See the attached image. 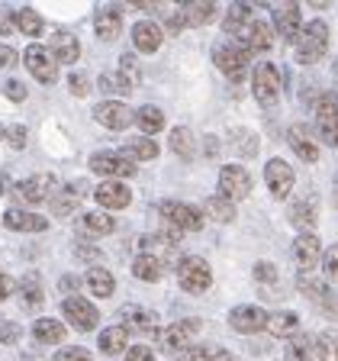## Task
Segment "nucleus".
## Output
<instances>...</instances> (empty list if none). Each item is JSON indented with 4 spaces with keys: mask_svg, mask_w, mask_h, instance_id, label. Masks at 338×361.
Returning <instances> with one entry per match:
<instances>
[{
    "mask_svg": "<svg viewBox=\"0 0 338 361\" xmlns=\"http://www.w3.org/2000/svg\"><path fill=\"white\" fill-rule=\"evenodd\" d=\"M132 42L139 52H158L161 42H165V32H161V26L155 20H142L132 26Z\"/></svg>",
    "mask_w": 338,
    "mask_h": 361,
    "instance_id": "393cba45",
    "label": "nucleus"
},
{
    "mask_svg": "<svg viewBox=\"0 0 338 361\" xmlns=\"http://www.w3.org/2000/svg\"><path fill=\"white\" fill-rule=\"evenodd\" d=\"M251 20H255V10L248 7V4H235V7L229 10V16H225V32L232 39H239L242 32L251 26Z\"/></svg>",
    "mask_w": 338,
    "mask_h": 361,
    "instance_id": "72a5a7b5",
    "label": "nucleus"
},
{
    "mask_svg": "<svg viewBox=\"0 0 338 361\" xmlns=\"http://www.w3.org/2000/svg\"><path fill=\"white\" fill-rule=\"evenodd\" d=\"M132 274L139 281H158L161 274H165V264L155 262V258H149V255H139L132 262Z\"/></svg>",
    "mask_w": 338,
    "mask_h": 361,
    "instance_id": "37998d69",
    "label": "nucleus"
},
{
    "mask_svg": "<svg viewBox=\"0 0 338 361\" xmlns=\"http://www.w3.org/2000/svg\"><path fill=\"white\" fill-rule=\"evenodd\" d=\"M251 94L261 106H274L280 97V71L274 65H258L255 75H251Z\"/></svg>",
    "mask_w": 338,
    "mask_h": 361,
    "instance_id": "0eeeda50",
    "label": "nucleus"
},
{
    "mask_svg": "<svg viewBox=\"0 0 338 361\" xmlns=\"http://www.w3.org/2000/svg\"><path fill=\"white\" fill-rule=\"evenodd\" d=\"M13 290H16V281L10 278V274H0V303L7 300V297H10Z\"/></svg>",
    "mask_w": 338,
    "mask_h": 361,
    "instance_id": "052dcab7",
    "label": "nucleus"
},
{
    "mask_svg": "<svg viewBox=\"0 0 338 361\" xmlns=\"http://www.w3.org/2000/svg\"><path fill=\"white\" fill-rule=\"evenodd\" d=\"M32 336H36L42 345H58L61 338H65V326H61L58 319H36Z\"/></svg>",
    "mask_w": 338,
    "mask_h": 361,
    "instance_id": "e433bc0d",
    "label": "nucleus"
},
{
    "mask_svg": "<svg viewBox=\"0 0 338 361\" xmlns=\"http://www.w3.org/2000/svg\"><path fill=\"white\" fill-rule=\"evenodd\" d=\"M158 213H161V219L168 223V229H171V233H177V235L200 233V229H203V210H196L194 203L161 200V203H158Z\"/></svg>",
    "mask_w": 338,
    "mask_h": 361,
    "instance_id": "f257e3e1",
    "label": "nucleus"
},
{
    "mask_svg": "<svg viewBox=\"0 0 338 361\" xmlns=\"http://www.w3.org/2000/svg\"><path fill=\"white\" fill-rule=\"evenodd\" d=\"M287 361H315V338H309L306 332H293L284 345Z\"/></svg>",
    "mask_w": 338,
    "mask_h": 361,
    "instance_id": "c756f323",
    "label": "nucleus"
},
{
    "mask_svg": "<svg viewBox=\"0 0 338 361\" xmlns=\"http://www.w3.org/2000/svg\"><path fill=\"white\" fill-rule=\"evenodd\" d=\"M55 194V178L52 174H32L20 184V197L26 203H42V200H52Z\"/></svg>",
    "mask_w": 338,
    "mask_h": 361,
    "instance_id": "b1692460",
    "label": "nucleus"
},
{
    "mask_svg": "<svg viewBox=\"0 0 338 361\" xmlns=\"http://www.w3.org/2000/svg\"><path fill=\"white\" fill-rule=\"evenodd\" d=\"M177 239L180 235L168 229V233H158V235H142V239H139V248H142V255H149V258L165 264L177 255Z\"/></svg>",
    "mask_w": 338,
    "mask_h": 361,
    "instance_id": "2eb2a0df",
    "label": "nucleus"
},
{
    "mask_svg": "<svg viewBox=\"0 0 338 361\" xmlns=\"http://www.w3.org/2000/svg\"><path fill=\"white\" fill-rule=\"evenodd\" d=\"M219 194L225 200H242V197L251 194V174L242 165H223L219 168Z\"/></svg>",
    "mask_w": 338,
    "mask_h": 361,
    "instance_id": "6e6552de",
    "label": "nucleus"
},
{
    "mask_svg": "<svg viewBox=\"0 0 338 361\" xmlns=\"http://www.w3.org/2000/svg\"><path fill=\"white\" fill-rule=\"evenodd\" d=\"M120 316H123V329L126 332H145V336L158 338V319H155V313H149L145 307L126 303V307L120 310Z\"/></svg>",
    "mask_w": 338,
    "mask_h": 361,
    "instance_id": "6ab92c4d",
    "label": "nucleus"
},
{
    "mask_svg": "<svg viewBox=\"0 0 338 361\" xmlns=\"http://www.w3.org/2000/svg\"><path fill=\"white\" fill-rule=\"evenodd\" d=\"M293 262L300 264L303 271H313L315 264L323 262V242H319V235L313 233H303L293 239Z\"/></svg>",
    "mask_w": 338,
    "mask_h": 361,
    "instance_id": "aec40b11",
    "label": "nucleus"
},
{
    "mask_svg": "<svg viewBox=\"0 0 338 361\" xmlns=\"http://www.w3.org/2000/svg\"><path fill=\"white\" fill-rule=\"evenodd\" d=\"M300 293L306 300H313L323 316H338V293L325 281L313 278V274H300Z\"/></svg>",
    "mask_w": 338,
    "mask_h": 361,
    "instance_id": "423d86ee",
    "label": "nucleus"
},
{
    "mask_svg": "<svg viewBox=\"0 0 338 361\" xmlns=\"http://www.w3.org/2000/svg\"><path fill=\"white\" fill-rule=\"evenodd\" d=\"M180 361H232V355L219 345H196V348H184Z\"/></svg>",
    "mask_w": 338,
    "mask_h": 361,
    "instance_id": "ea45409f",
    "label": "nucleus"
},
{
    "mask_svg": "<svg viewBox=\"0 0 338 361\" xmlns=\"http://www.w3.org/2000/svg\"><path fill=\"white\" fill-rule=\"evenodd\" d=\"M16 30H20L23 36H42V30H45V20L36 13V10L23 7L20 13H16Z\"/></svg>",
    "mask_w": 338,
    "mask_h": 361,
    "instance_id": "79ce46f5",
    "label": "nucleus"
},
{
    "mask_svg": "<svg viewBox=\"0 0 338 361\" xmlns=\"http://www.w3.org/2000/svg\"><path fill=\"white\" fill-rule=\"evenodd\" d=\"M77 200H81V180H75L68 190H55L52 194V207H55V216H68V213L77 207Z\"/></svg>",
    "mask_w": 338,
    "mask_h": 361,
    "instance_id": "58836bf2",
    "label": "nucleus"
},
{
    "mask_svg": "<svg viewBox=\"0 0 338 361\" xmlns=\"http://www.w3.org/2000/svg\"><path fill=\"white\" fill-rule=\"evenodd\" d=\"M126 155L135 158V161H155L158 158V142L149 139V135H135L126 142Z\"/></svg>",
    "mask_w": 338,
    "mask_h": 361,
    "instance_id": "c9c22d12",
    "label": "nucleus"
},
{
    "mask_svg": "<svg viewBox=\"0 0 338 361\" xmlns=\"http://www.w3.org/2000/svg\"><path fill=\"white\" fill-rule=\"evenodd\" d=\"M135 123H139V129H142L149 139H155V133L165 129V113L158 110V106H142V110L135 113Z\"/></svg>",
    "mask_w": 338,
    "mask_h": 361,
    "instance_id": "f704fd0d",
    "label": "nucleus"
},
{
    "mask_svg": "<svg viewBox=\"0 0 338 361\" xmlns=\"http://www.w3.org/2000/svg\"><path fill=\"white\" fill-rule=\"evenodd\" d=\"M126 361H155V352L149 345H132L126 352Z\"/></svg>",
    "mask_w": 338,
    "mask_h": 361,
    "instance_id": "4d7b16f0",
    "label": "nucleus"
},
{
    "mask_svg": "<svg viewBox=\"0 0 338 361\" xmlns=\"http://www.w3.org/2000/svg\"><path fill=\"white\" fill-rule=\"evenodd\" d=\"M26 71H30L36 81L52 84L55 75H58V65H55L52 52H49L45 45H30V49H26Z\"/></svg>",
    "mask_w": 338,
    "mask_h": 361,
    "instance_id": "ddd939ff",
    "label": "nucleus"
},
{
    "mask_svg": "<svg viewBox=\"0 0 338 361\" xmlns=\"http://www.w3.org/2000/svg\"><path fill=\"white\" fill-rule=\"evenodd\" d=\"M94 197H97V203L104 207V213L126 210L129 200H132V190H129V184H123V180H104V184H97Z\"/></svg>",
    "mask_w": 338,
    "mask_h": 361,
    "instance_id": "a211bd4d",
    "label": "nucleus"
},
{
    "mask_svg": "<svg viewBox=\"0 0 338 361\" xmlns=\"http://www.w3.org/2000/svg\"><path fill=\"white\" fill-rule=\"evenodd\" d=\"M61 313H65V319L75 326L77 332H87L100 323L97 307H94L90 300H84V297H68V300L61 303Z\"/></svg>",
    "mask_w": 338,
    "mask_h": 361,
    "instance_id": "9d476101",
    "label": "nucleus"
},
{
    "mask_svg": "<svg viewBox=\"0 0 338 361\" xmlns=\"http://www.w3.org/2000/svg\"><path fill=\"white\" fill-rule=\"evenodd\" d=\"M120 78L132 87L139 78H142V68H139V61H135V55H123L120 59Z\"/></svg>",
    "mask_w": 338,
    "mask_h": 361,
    "instance_id": "de8ad7c7",
    "label": "nucleus"
},
{
    "mask_svg": "<svg viewBox=\"0 0 338 361\" xmlns=\"http://www.w3.org/2000/svg\"><path fill=\"white\" fill-rule=\"evenodd\" d=\"M264 329L274 338H290L293 332H300V316L290 313V310H287V313H274V316H268Z\"/></svg>",
    "mask_w": 338,
    "mask_h": 361,
    "instance_id": "7c9ffc66",
    "label": "nucleus"
},
{
    "mask_svg": "<svg viewBox=\"0 0 338 361\" xmlns=\"http://www.w3.org/2000/svg\"><path fill=\"white\" fill-rule=\"evenodd\" d=\"M94 120L104 129H110V133H123L132 123V113H129V106L123 100H100L94 106Z\"/></svg>",
    "mask_w": 338,
    "mask_h": 361,
    "instance_id": "f8f14e48",
    "label": "nucleus"
},
{
    "mask_svg": "<svg viewBox=\"0 0 338 361\" xmlns=\"http://www.w3.org/2000/svg\"><path fill=\"white\" fill-rule=\"evenodd\" d=\"M255 281H258V284L274 287V284H277V268H274L270 262H258L255 264Z\"/></svg>",
    "mask_w": 338,
    "mask_h": 361,
    "instance_id": "3c124183",
    "label": "nucleus"
},
{
    "mask_svg": "<svg viewBox=\"0 0 338 361\" xmlns=\"http://www.w3.org/2000/svg\"><path fill=\"white\" fill-rule=\"evenodd\" d=\"M264 184H268L270 197L284 200L293 190V184H296V174H293V168L287 165L284 158H270L268 165H264Z\"/></svg>",
    "mask_w": 338,
    "mask_h": 361,
    "instance_id": "1a4fd4ad",
    "label": "nucleus"
},
{
    "mask_svg": "<svg viewBox=\"0 0 338 361\" xmlns=\"http://www.w3.org/2000/svg\"><path fill=\"white\" fill-rule=\"evenodd\" d=\"M264 323H268V313H264L261 307H255V303H242V307H235L232 313H229V326H232L235 332H245V336L261 332Z\"/></svg>",
    "mask_w": 338,
    "mask_h": 361,
    "instance_id": "f3484780",
    "label": "nucleus"
},
{
    "mask_svg": "<svg viewBox=\"0 0 338 361\" xmlns=\"http://www.w3.org/2000/svg\"><path fill=\"white\" fill-rule=\"evenodd\" d=\"M10 65H16V52L10 45H0V68H10Z\"/></svg>",
    "mask_w": 338,
    "mask_h": 361,
    "instance_id": "680f3d73",
    "label": "nucleus"
},
{
    "mask_svg": "<svg viewBox=\"0 0 338 361\" xmlns=\"http://www.w3.org/2000/svg\"><path fill=\"white\" fill-rule=\"evenodd\" d=\"M4 94H7L13 104H23V100H26V84L23 81H4Z\"/></svg>",
    "mask_w": 338,
    "mask_h": 361,
    "instance_id": "5fc2aeb1",
    "label": "nucleus"
},
{
    "mask_svg": "<svg viewBox=\"0 0 338 361\" xmlns=\"http://www.w3.org/2000/svg\"><path fill=\"white\" fill-rule=\"evenodd\" d=\"M113 216L110 213H104V210H90L87 216H84V229L87 233H94V235H106V233H113Z\"/></svg>",
    "mask_w": 338,
    "mask_h": 361,
    "instance_id": "c03bdc74",
    "label": "nucleus"
},
{
    "mask_svg": "<svg viewBox=\"0 0 338 361\" xmlns=\"http://www.w3.org/2000/svg\"><path fill=\"white\" fill-rule=\"evenodd\" d=\"M84 284H87V290L94 293V297H104V300L113 297V290H116V281H113V274L106 268H90Z\"/></svg>",
    "mask_w": 338,
    "mask_h": 361,
    "instance_id": "2f4dec72",
    "label": "nucleus"
},
{
    "mask_svg": "<svg viewBox=\"0 0 338 361\" xmlns=\"http://www.w3.org/2000/svg\"><path fill=\"white\" fill-rule=\"evenodd\" d=\"M94 26H97V36L104 39V42L116 39L123 30V10L120 7H100L97 16H94Z\"/></svg>",
    "mask_w": 338,
    "mask_h": 361,
    "instance_id": "bb28decb",
    "label": "nucleus"
},
{
    "mask_svg": "<svg viewBox=\"0 0 338 361\" xmlns=\"http://www.w3.org/2000/svg\"><path fill=\"white\" fill-rule=\"evenodd\" d=\"M68 87H71V94H77V97H84L90 90V78L84 75V71H75V75L68 78Z\"/></svg>",
    "mask_w": 338,
    "mask_h": 361,
    "instance_id": "603ef678",
    "label": "nucleus"
},
{
    "mask_svg": "<svg viewBox=\"0 0 338 361\" xmlns=\"http://www.w3.org/2000/svg\"><path fill=\"white\" fill-rule=\"evenodd\" d=\"M287 142H290V149L296 152V155H300L306 165L319 161V142H315V135L309 133V126H303V123L290 126V133H287Z\"/></svg>",
    "mask_w": 338,
    "mask_h": 361,
    "instance_id": "4be33fe9",
    "label": "nucleus"
},
{
    "mask_svg": "<svg viewBox=\"0 0 338 361\" xmlns=\"http://www.w3.org/2000/svg\"><path fill=\"white\" fill-rule=\"evenodd\" d=\"M4 223H7L10 229H16V233H42V229H49V219L39 216V213H30V210H7Z\"/></svg>",
    "mask_w": 338,
    "mask_h": 361,
    "instance_id": "c85d7f7f",
    "label": "nucleus"
},
{
    "mask_svg": "<svg viewBox=\"0 0 338 361\" xmlns=\"http://www.w3.org/2000/svg\"><path fill=\"white\" fill-rule=\"evenodd\" d=\"M177 281L187 293H203V290H210V284H213V271L203 258L187 255L177 262Z\"/></svg>",
    "mask_w": 338,
    "mask_h": 361,
    "instance_id": "39448f33",
    "label": "nucleus"
},
{
    "mask_svg": "<svg viewBox=\"0 0 338 361\" xmlns=\"http://www.w3.org/2000/svg\"><path fill=\"white\" fill-rule=\"evenodd\" d=\"M45 49L52 52L55 65H75V61L81 59V42H77V36L75 32H65V30L55 32L52 42L45 45Z\"/></svg>",
    "mask_w": 338,
    "mask_h": 361,
    "instance_id": "412c9836",
    "label": "nucleus"
},
{
    "mask_svg": "<svg viewBox=\"0 0 338 361\" xmlns=\"http://www.w3.org/2000/svg\"><path fill=\"white\" fill-rule=\"evenodd\" d=\"M323 271H325V278L329 281H338V245H329L323 252Z\"/></svg>",
    "mask_w": 338,
    "mask_h": 361,
    "instance_id": "09e8293b",
    "label": "nucleus"
},
{
    "mask_svg": "<svg viewBox=\"0 0 338 361\" xmlns=\"http://www.w3.org/2000/svg\"><path fill=\"white\" fill-rule=\"evenodd\" d=\"M171 149L177 152L180 158H194V133L187 126H177L171 133Z\"/></svg>",
    "mask_w": 338,
    "mask_h": 361,
    "instance_id": "49530a36",
    "label": "nucleus"
},
{
    "mask_svg": "<svg viewBox=\"0 0 338 361\" xmlns=\"http://www.w3.org/2000/svg\"><path fill=\"white\" fill-rule=\"evenodd\" d=\"M20 303H23V310L26 313H36L39 307H42V300H45V290H42V281H39V274L32 271V274H26V278L20 281Z\"/></svg>",
    "mask_w": 338,
    "mask_h": 361,
    "instance_id": "cd10ccee",
    "label": "nucleus"
},
{
    "mask_svg": "<svg viewBox=\"0 0 338 361\" xmlns=\"http://www.w3.org/2000/svg\"><path fill=\"white\" fill-rule=\"evenodd\" d=\"M75 284H81V281H75V278H61V290H75Z\"/></svg>",
    "mask_w": 338,
    "mask_h": 361,
    "instance_id": "e2e57ef3",
    "label": "nucleus"
},
{
    "mask_svg": "<svg viewBox=\"0 0 338 361\" xmlns=\"http://www.w3.org/2000/svg\"><path fill=\"white\" fill-rule=\"evenodd\" d=\"M196 329H200L196 319H180V323H171L168 329L158 332L161 348H165V352H184V348L190 345V338L196 336Z\"/></svg>",
    "mask_w": 338,
    "mask_h": 361,
    "instance_id": "dca6fc26",
    "label": "nucleus"
},
{
    "mask_svg": "<svg viewBox=\"0 0 338 361\" xmlns=\"http://www.w3.org/2000/svg\"><path fill=\"white\" fill-rule=\"evenodd\" d=\"M100 90H104V94H129L132 87H129L120 75H104L100 78Z\"/></svg>",
    "mask_w": 338,
    "mask_h": 361,
    "instance_id": "8fccbe9b",
    "label": "nucleus"
},
{
    "mask_svg": "<svg viewBox=\"0 0 338 361\" xmlns=\"http://www.w3.org/2000/svg\"><path fill=\"white\" fill-rule=\"evenodd\" d=\"M203 213H206L210 219H216V223H232V219H235V203L225 200L223 194H216V197H210V200H206Z\"/></svg>",
    "mask_w": 338,
    "mask_h": 361,
    "instance_id": "4c0bfd02",
    "label": "nucleus"
},
{
    "mask_svg": "<svg viewBox=\"0 0 338 361\" xmlns=\"http://www.w3.org/2000/svg\"><path fill=\"white\" fill-rule=\"evenodd\" d=\"M180 16H184L187 26H206V23L216 16V7H213V4H184Z\"/></svg>",
    "mask_w": 338,
    "mask_h": 361,
    "instance_id": "a19ab883",
    "label": "nucleus"
},
{
    "mask_svg": "<svg viewBox=\"0 0 338 361\" xmlns=\"http://www.w3.org/2000/svg\"><path fill=\"white\" fill-rule=\"evenodd\" d=\"M100 352L104 355H123L129 352V332L123 326H110L100 332Z\"/></svg>",
    "mask_w": 338,
    "mask_h": 361,
    "instance_id": "473e14b6",
    "label": "nucleus"
},
{
    "mask_svg": "<svg viewBox=\"0 0 338 361\" xmlns=\"http://www.w3.org/2000/svg\"><path fill=\"white\" fill-rule=\"evenodd\" d=\"M26 139H30L26 126H10V129H7V142L13 145V149H23V145H26Z\"/></svg>",
    "mask_w": 338,
    "mask_h": 361,
    "instance_id": "6e6d98bb",
    "label": "nucleus"
},
{
    "mask_svg": "<svg viewBox=\"0 0 338 361\" xmlns=\"http://www.w3.org/2000/svg\"><path fill=\"white\" fill-rule=\"evenodd\" d=\"M315 358L338 361V332H323V336L315 338Z\"/></svg>",
    "mask_w": 338,
    "mask_h": 361,
    "instance_id": "a18cd8bd",
    "label": "nucleus"
},
{
    "mask_svg": "<svg viewBox=\"0 0 338 361\" xmlns=\"http://www.w3.org/2000/svg\"><path fill=\"white\" fill-rule=\"evenodd\" d=\"M0 139H7V129H4V126H0Z\"/></svg>",
    "mask_w": 338,
    "mask_h": 361,
    "instance_id": "0e129e2a",
    "label": "nucleus"
},
{
    "mask_svg": "<svg viewBox=\"0 0 338 361\" xmlns=\"http://www.w3.org/2000/svg\"><path fill=\"white\" fill-rule=\"evenodd\" d=\"M335 149H338V133H335Z\"/></svg>",
    "mask_w": 338,
    "mask_h": 361,
    "instance_id": "338daca9",
    "label": "nucleus"
},
{
    "mask_svg": "<svg viewBox=\"0 0 338 361\" xmlns=\"http://www.w3.org/2000/svg\"><path fill=\"white\" fill-rule=\"evenodd\" d=\"M290 223L300 229V233H313L315 223H319V210H315V200L300 197V200L290 203Z\"/></svg>",
    "mask_w": 338,
    "mask_h": 361,
    "instance_id": "a878e982",
    "label": "nucleus"
},
{
    "mask_svg": "<svg viewBox=\"0 0 338 361\" xmlns=\"http://www.w3.org/2000/svg\"><path fill=\"white\" fill-rule=\"evenodd\" d=\"M235 42L245 45L248 55H251V52H268L270 45H274V30H270L268 23H261V20H251V26H248V30L242 32Z\"/></svg>",
    "mask_w": 338,
    "mask_h": 361,
    "instance_id": "5701e85b",
    "label": "nucleus"
},
{
    "mask_svg": "<svg viewBox=\"0 0 338 361\" xmlns=\"http://www.w3.org/2000/svg\"><path fill=\"white\" fill-rule=\"evenodd\" d=\"M16 338H20V326H16V323H0V342L13 345Z\"/></svg>",
    "mask_w": 338,
    "mask_h": 361,
    "instance_id": "13d9d810",
    "label": "nucleus"
},
{
    "mask_svg": "<svg viewBox=\"0 0 338 361\" xmlns=\"http://www.w3.org/2000/svg\"><path fill=\"white\" fill-rule=\"evenodd\" d=\"M335 203H338V178H335Z\"/></svg>",
    "mask_w": 338,
    "mask_h": 361,
    "instance_id": "69168bd1",
    "label": "nucleus"
},
{
    "mask_svg": "<svg viewBox=\"0 0 338 361\" xmlns=\"http://www.w3.org/2000/svg\"><path fill=\"white\" fill-rule=\"evenodd\" d=\"M213 61H216V68L225 78L242 81V75H245V68H248V52H245V45L235 42V39H223V42L213 45Z\"/></svg>",
    "mask_w": 338,
    "mask_h": 361,
    "instance_id": "7ed1b4c3",
    "label": "nucleus"
},
{
    "mask_svg": "<svg viewBox=\"0 0 338 361\" xmlns=\"http://www.w3.org/2000/svg\"><path fill=\"white\" fill-rule=\"evenodd\" d=\"M55 361H94V358H90L87 348L75 345V348H61V352L55 355Z\"/></svg>",
    "mask_w": 338,
    "mask_h": 361,
    "instance_id": "864d4df0",
    "label": "nucleus"
},
{
    "mask_svg": "<svg viewBox=\"0 0 338 361\" xmlns=\"http://www.w3.org/2000/svg\"><path fill=\"white\" fill-rule=\"evenodd\" d=\"M293 45H296V61H300V65H313V61H319L325 55V49H329V26H325L323 20H313L309 26L300 30V36L293 39Z\"/></svg>",
    "mask_w": 338,
    "mask_h": 361,
    "instance_id": "f03ea898",
    "label": "nucleus"
},
{
    "mask_svg": "<svg viewBox=\"0 0 338 361\" xmlns=\"http://www.w3.org/2000/svg\"><path fill=\"white\" fill-rule=\"evenodd\" d=\"M315 133L319 139L329 145H335V133H338V100L332 94H323L315 100Z\"/></svg>",
    "mask_w": 338,
    "mask_h": 361,
    "instance_id": "9b49d317",
    "label": "nucleus"
},
{
    "mask_svg": "<svg viewBox=\"0 0 338 361\" xmlns=\"http://www.w3.org/2000/svg\"><path fill=\"white\" fill-rule=\"evenodd\" d=\"M90 171L100 174L104 180H120V178H132L135 161L126 152H94L90 155Z\"/></svg>",
    "mask_w": 338,
    "mask_h": 361,
    "instance_id": "20e7f679",
    "label": "nucleus"
},
{
    "mask_svg": "<svg viewBox=\"0 0 338 361\" xmlns=\"http://www.w3.org/2000/svg\"><path fill=\"white\" fill-rule=\"evenodd\" d=\"M274 26L270 30L277 32V36H284L287 42H293V39L300 36L303 30V10L300 4H280V7H274Z\"/></svg>",
    "mask_w": 338,
    "mask_h": 361,
    "instance_id": "4468645a",
    "label": "nucleus"
},
{
    "mask_svg": "<svg viewBox=\"0 0 338 361\" xmlns=\"http://www.w3.org/2000/svg\"><path fill=\"white\" fill-rule=\"evenodd\" d=\"M10 32H16V13L0 10V36H10Z\"/></svg>",
    "mask_w": 338,
    "mask_h": 361,
    "instance_id": "bf43d9fd",
    "label": "nucleus"
}]
</instances>
